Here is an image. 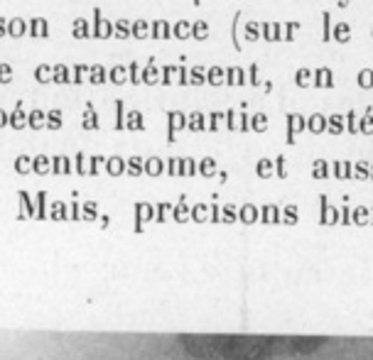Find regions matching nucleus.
<instances>
[{"instance_id":"1","label":"nucleus","mask_w":373,"mask_h":360,"mask_svg":"<svg viewBox=\"0 0 373 360\" xmlns=\"http://www.w3.org/2000/svg\"><path fill=\"white\" fill-rule=\"evenodd\" d=\"M180 343L202 360H272L292 353H312L327 343L324 336H180Z\"/></svg>"},{"instance_id":"2","label":"nucleus","mask_w":373,"mask_h":360,"mask_svg":"<svg viewBox=\"0 0 373 360\" xmlns=\"http://www.w3.org/2000/svg\"><path fill=\"white\" fill-rule=\"evenodd\" d=\"M91 37H96V39L113 37V23H108L106 17H101V10L99 8L93 10V32H91Z\"/></svg>"},{"instance_id":"3","label":"nucleus","mask_w":373,"mask_h":360,"mask_svg":"<svg viewBox=\"0 0 373 360\" xmlns=\"http://www.w3.org/2000/svg\"><path fill=\"white\" fill-rule=\"evenodd\" d=\"M312 83L315 89H334V71L329 67H319L312 74Z\"/></svg>"},{"instance_id":"4","label":"nucleus","mask_w":373,"mask_h":360,"mask_svg":"<svg viewBox=\"0 0 373 360\" xmlns=\"http://www.w3.org/2000/svg\"><path fill=\"white\" fill-rule=\"evenodd\" d=\"M160 81H162V71L155 64V59H150L145 67H143V83L145 86H158Z\"/></svg>"},{"instance_id":"5","label":"nucleus","mask_w":373,"mask_h":360,"mask_svg":"<svg viewBox=\"0 0 373 360\" xmlns=\"http://www.w3.org/2000/svg\"><path fill=\"white\" fill-rule=\"evenodd\" d=\"M260 37L265 42H280L283 39V25L280 23H263L260 25Z\"/></svg>"},{"instance_id":"6","label":"nucleus","mask_w":373,"mask_h":360,"mask_svg":"<svg viewBox=\"0 0 373 360\" xmlns=\"http://www.w3.org/2000/svg\"><path fill=\"white\" fill-rule=\"evenodd\" d=\"M248 76H246V69L241 67H228L226 69V86H246Z\"/></svg>"},{"instance_id":"7","label":"nucleus","mask_w":373,"mask_h":360,"mask_svg":"<svg viewBox=\"0 0 373 360\" xmlns=\"http://www.w3.org/2000/svg\"><path fill=\"white\" fill-rule=\"evenodd\" d=\"M27 34H32V37H49V23L45 17H32L27 23Z\"/></svg>"},{"instance_id":"8","label":"nucleus","mask_w":373,"mask_h":360,"mask_svg":"<svg viewBox=\"0 0 373 360\" xmlns=\"http://www.w3.org/2000/svg\"><path fill=\"white\" fill-rule=\"evenodd\" d=\"M150 37H155V39H170L172 25L167 20H155V23L150 25Z\"/></svg>"},{"instance_id":"9","label":"nucleus","mask_w":373,"mask_h":360,"mask_svg":"<svg viewBox=\"0 0 373 360\" xmlns=\"http://www.w3.org/2000/svg\"><path fill=\"white\" fill-rule=\"evenodd\" d=\"M206 83L209 86H224L226 83V69L224 67H211V69H206Z\"/></svg>"},{"instance_id":"10","label":"nucleus","mask_w":373,"mask_h":360,"mask_svg":"<svg viewBox=\"0 0 373 360\" xmlns=\"http://www.w3.org/2000/svg\"><path fill=\"white\" fill-rule=\"evenodd\" d=\"M331 39L339 42V45H346L351 39V25L349 23H337L331 27Z\"/></svg>"},{"instance_id":"11","label":"nucleus","mask_w":373,"mask_h":360,"mask_svg":"<svg viewBox=\"0 0 373 360\" xmlns=\"http://www.w3.org/2000/svg\"><path fill=\"white\" fill-rule=\"evenodd\" d=\"M108 81H111V83H115V86H123V83H128V67H123V64H115V67L108 71Z\"/></svg>"},{"instance_id":"12","label":"nucleus","mask_w":373,"mask_h":360,"mask_svg":"<svg viewBox=\"0 0 373 360\" xmlns=\"http://www.w3.org/2000/svg\"><path fill=\"white\" fill-rule=\"evenodd\" d=\"M91 32H93V30L89 27V23H86L84 17H76V20L71 23V34H74L76 39H86V37H91Z\"/></svg>"},{"instance_id":"13","label":"nucleus","mask_w":373,"mask_h":360,"mask_svg":"<svg viewBox=\"0 0 373 360\" xmlns=\"http://www.w3.org/2000/svg\"><path fill=\"white\" fill-rule=\"evenodd\" d=\"M172 37H177V39H189V37H192V23L177 20V23L172 25Z\"/></svg>"},{"instance_id":"14","label":"nucleus","mask_w":373,"mask_h":360,"mask_svg":"<svg viewBox=\"0 0 373 360\" xmlns=\"http://www.w3.org/2000/svg\"><path fill=\"white\" fill-rule=\"evenodd\" d=\"M23 34H27V23H25L23 17H12L10 23H8V37H23Z\"/></svg>"},{"instance_id":"15","label":"nucleus","mask_w":373,"mask_h":360,"mask_svg":"<svg viewBox=\"0 0 373 360\" xmlns=\"http://www.w3.org/2000/svg\"><path fill=\"white\" fill-rule=\"evenodd\" d=\"M89 81L93 83V86H101V83H106V81H108V69L101 67V64L91 67V71H89Z\"/></svg>"},{"instance_id":"16","label":"nucleus","mask_w":373,"mask_h":360,"mask_svg":"<svg viewBox=\"0 0 373 360\" xmlns=\"http://www.w3.org/2000/svg\"><path fill=\"white\" fill-rule=\"evenodd\" d=\"M160 71H162V86H172L174 83V79L180 76V67H174V64H165V67H160Z\"/></svg>"},{"instance_id":"17","label":"nucleus","mask_w":373,"mask_h":360,"mask_svg":"<svg viewBox=\"0 0 373 360\" xmlns=\"http://www.w3.org/2000/svg\"><path fill=\"white\" fill-rule=\"evenodd\" d=\"M10 125L15 128V130H20V128H25V125H30V113H25L23 108H20V103H17L15 113L10 115Z\"/></svg>"},{"instance_id":"18","label":"nucleus","mask_w":373,"mask_h":360,"mask_svg":"<svg viewBox=\"0 0 373 360\" xmlns=\"http://www.w3.org/2000/svg\"><path fill=\"white\" fill-rule=\"evenodd\" d=\"M52 74H54V83H71V69L67 64H54Z\"/></svg>"},{"instance_id":"19","label":"nucleus","mask_w":373,"mask_h":360,"mask_svg":"<svg viewBox=\"0 0 373 360\" xmlns=\"http://www.w3.org/2000/svg\"><path fill=\"white\" fill-rule=\"evenodd\" d=\"M130 37H135V39L150 37V23L147 20H135V23L130 25Z\"/></svg>"},{"instance_id":"20","label":"nucleus","mask_w":373,"mask_h":360,"mask_svg":"<svg viewBox=\"0 0 373 360\" xmlns=\"http://www.w3.org/2000/svg\"><path fill=\"white\" fill-rule=\"evenodd\" d=\"M89 71H91L89 64H76V67L71 69V83L81 86L84 81H89Z\"/></svg>"},{"instance_id":"21","label":"nucleus","mask_w":373,"mask_h":360,"mask_svg":"<svg viewBox=\"0 0 373 360\" xmlns=\"http://www.w3.org/2000/svg\"><path fill=\"white\" fill-rule=\"evenodd\" d=\"M34 79H37V83H52L54 81V74H52V67L49 64H40V67L34 69Z\"/></svg>"},{"instance_id":"22","label":"nucleus","mask_w":373,"mask_h":360,"mask_svg":"<svg viewBox=\"0 0 373 360\" xmlns=\"http://www.w3.org/2000/svg\"><path fill=\"white\" fill-rule=\"evenodd\" d=\"M312 74H315V71H309L307 67L297 69V71H295V86H297V89H307V86L312 83Z\"/></svg>"},{"instance_id":"23","label":"nucleus","mask_w":373,"mask_h":360,"mask_svg":"<svg viewBox=\"0 0 373 360\" xmlns=\"http://www.w3.org/2000/svg\"><path fill=\"white\" fill-rule=\"evenodd\" d=\"M356 83H359V89L371 91L373 89V69H361L356 74Z\"/></svg>"},{"instance_id":"24","label":"nucleus","mask_w":373,"mask_h":360,"mask_svg":"<svg viewBox=\"0 0 373 360\" xmlns=\"http://www.w3.org/2000/svg\"><path fill=\"white\" fill-rule=\"evenodd\" d=\"M206 83V69L192 67L189 69V86H204Z\"/></svg>"},{"instance_id":"25","label":"nucleus","mask_w":373,"mask_h":360,"mask_svg":"<svg viewBox=\"0 0 373 360\" xmlns=\"http://www.w3.org/2000/svg\"><path fill=\"white\" fill-rule=\"evenodd\" d=\"M192 37L194 39H199V42H204V39L209 37V25H206V20H197V23H192Z\"/></svg>"},{"instance_id":"26","label":"nucleus","mask_w":373,"mask_h":360,"mask_svg":"<svg viewBox=\"0 0 373 360\" xmlns=\"http://www.w3.org/2000/svg\"><path fill=\"white\" fill-rule=\"evenodd\" d=\"M130 25L128 20H118V23H113V37H118V39H128L130 37Z\"/></svg>"},{"instance_id":"27","label":"nucleus","mask_w":373,"mask_h":360,"mask_svg":"<svg viewBox=\"0 0 373 360\" xmlns=\"http://www.w3.org/2000/svg\"><path fill=\"white\" fill-rule=\"evenodd\" d=\"M167 118H170V130L172 133L187 125V118H184V113H180V111H170L167 113Z\"/></svg>"},{"instance_id":"28","label":"nucleus","mask_w":373,"mask_h":360,"mask_svg":"<svg viewBox=\"0 0 373 360\" xmlns=\"http://www.w3.org/2000/svg\"><path fill=\"white\" fill-rule=\"evenodd\" d=\"M128 81L138 86V83H143V69L138 67V61H130L128 64Z\"/></svg>"},{"instance_id":"29","label":"nucleus","mask_w":373,"mask_h":360,"mask_svg":"<svg viewBox=\"0 0 373 360\" xmlns=\"http://www.w3.org/2000/svg\"><path fill=\"white\" fill-rule=\"evenodd\" d=\"M307 128H309L312 133H322V130L327 128V118H324V115H319V113H315V115L307 120Z\"/></svg>"},{"instance_id":"30","label":"nucleus","mask_w":373,"mask_h":360,"mask_svg":"<svg viewBox=\"0 0 373 360\" xmlns=\"http://www.w3.org/2000/svg\"><path fill=\"white\" fill-rule=\"evenodd\" d=\"M243 37H246L248 42H258L260 39V23H246V27H243Z\"/></svg>"},{"instance_id":"31","label":"nucleus","mask_w":373,"mask_h":360,"mask_svg":"<svg viewBox=\"0 0 373 360\" xmlns=\"http://www.w3.org/2000/svg\"><path fill=\"white\" fill-rule=\"evenodd\" d=\"M307 125V120L300 115V113H290L287 115V128H290V133H297V130H302Z\"/></svg>"},{"instance_id":"32","label":"nucleus","mask_w":373,"mask_h":360,"mask_svg":"<svg viewBox=\"0 0 373 360\" xmlns=\"http://www.w3.org/2000/svg\"><path fill=\"white\" fill-rule=\"evenodd\" d=\"M84 128L86 130H93V128H99V120H96V113H93V105L86 103V113H84Z\"/></svg>"},{"instance_id":"33","label":"nucleus","mask_w":373,"mask_h":360,"mask_svg":"<svg viewBox=\"0 0 373 360\" xmlns=\"http://www.w3.org/2000/svg\"><path fill=\"white\" fill-rule=\"evenodd\" d=\"M143 125H145V120H143V113H138V111L128 113V128H130V130H143Z\"/></svg>"},{"instance_id":"34","label":"nucleus","mask_w":373,"mask_h":360,"mask_svg":"<svg viewBox=\"0 0 373 360\" xmlns=\"http://www.w3.org/2000/svg\"><path fill=\"white\" fill-rule=\"evenodd\" d=\"M45 123H47V113H42V111H32V113H30V128L40 130Z\"/></svg>"},{"instance_id":"35","label":"nucleus","mask_w":373,"mask_h":360,"mask_svg":"<svg viewBox=\"0 0 373 360\" xmlns=\"http://www.w3.org/2000/svg\"><path fill=\"white\" fill-rule=\"evenodd\" d=\"M297 30H300V23H285L283 25V39L285 42H292Z\"/></svg>"},{"instance_id":"36","label":"nucleus","mask_w":373,"mask_h":360,"mask_svg":"<svg viewBox=\"0 0 373 360\" xmlns=\"http://www.w3.org/2000/svg\"><path fill=\"white\" fill-rule=\"evenodd\" d=\"M322 23H324L322 39H324V42H331V12H322Z\"/></svg>"},{"instance_id":"37","label":"nucleus","mask_w":373,"mask_h":360,"mask_svg":"<svg viewBox=\"0 0 373 360\" xmlns=\"http://www.w3.org/2000/svg\"><path fill=\"white\" fill-rule=\"evenodd\" d=\"M250 125H253L258 133L260 130H265V128H268V115H265V113H256V115L250 118Z\"/></svg>"},{"instance_id":"38","label":"nucleus","mask_w":373,"mask_h":360,"mask_svg":"<svg viewBox=\"0 0 373 360\" xmlns=\"http://www.w3.org/2000/svg\"><path fill=\"white\" fill-rule=\"evenodd\" d=\"M125 101H121V98H118V101H115V128H123L125 125Z\"/></svg>"},{"instance_id":"39","label":"nucleus","mask_w":373,"mask_h":360,"mask_svg":"<svg viewBox=\"0 0 373 360\" xmlns=\"http://www.w3.org/2000/svg\"><path fill=\"white\" fill-rule=\"evenodd\" d=\"M187 125H189V130H202L204 125V113H192L189 115V120H187Z\"/></svg>"},{"instance_id":"40","label":"nucleus","mask_w":373,"mask_h":360,"mask_svg":"<svg viewBox=\"0 0 373 360\" xmlns=\"http://www.w3.org/2000/svg\"><path fill=\"white\" fill-rule=\"evenodd\" d=\"M47 128H52V130L62 128V113H59V111H49V113H47Z\"/></svg>"},{"instance_id":"41","label":"nucleus","mask_w":373,"mask_h":360,"mask_svg":"<svg viewBox=\"0 0 373 360\" xmlns=\"http://www.w3.org/2000/svg\"><path fill=\"white\" fill-rule=\"evenodd\" d=\"M12 81V67L10 64H0V83H10Z\"/></svg>"},{"instance_id":"42","label":"nucleus","mask_w":373,"mask_h":360,"mask_svg":"<svg viewBox=\"0 0 373 360\" xmlns=\"http://www.w3.org/2000/svg\"><path fill=\"white\" fill-rule=\"evenodd\" d=\"M327 125L334 130V133H341V128H344V118H341V115H331V118L327 120Z\"/></svg>"},{"instance_id":"43","label":"nucleus","mask_w":373,"mask_h":360,"mask_svg":"<svg viewBox=\"0 0 373 360\" xmlns=\"http://www.w3.org/2000/svg\"><path fill=\"white\" fill-rule=\"evenodd\" d=\"M177 83H180V86H189V69L180 67V76H177Z\"/></svg>"},{"instance_id":"44","label":"nucleus","mask_w":373,"mask_h":360,"mask_svg":"<svg viewBox=\"0 0 373 360\" xmlns=\"http://www.w3.org/2000/svg\"><path fill=\"white\" fill-rule=\"evenodd\" d=\"M371 128H373V111H368L361 120V130H371Z\"/></svg>"},{"instance_id":"45","label":"nucleus","mask_w":373,"mask_h":360,"mask_svg":"<svg viewBox=\"0 0 373 360\" xmlns=\"http://www.w3.org/2000/svg\"><path fill=\"white\" fill-rule=\"evenodd\" d=\"M248 81L250 83H253V86H256V83H258V64H250V69H248Z\"/></svg>"},{"instance_id":"46","label":"nucleus","mask_w":373,"mask_h":360,"mask_svg":"<svg viewBox=\"0 0 373 360\" xmlns=\"http://www.w3.org/2000/svg\"><path fill=\"white\" fill-rule=\"evenodd\" d=\"M8 23H10V20H5V17L0 15V37H8Z\"/></svg>"},{"instance_id":"47","label":"nucleus","mask_w":373,"mask_h":360,"mask_svg":"<svg viewBox=\"0 0 373 360\" xmlns=\"http://www.w3.org/2000/svg\"><path fill=\"white\" fill-rule=\"evenodd\" d=\"M226 115H228V128L233 130V128H236V111H228Z\"/></svg>"},{"instance_id":"48","label":"nucleus","mask_w":373,"mask_h":360,"mask_svg":"<svg viewBox=\"0 0 373 360\" xmlns=\"http://www.w3.org/2000/svg\"><path fill=\"white\" fill-rule=\"evenodd\" d=\"M5 123H10V118H8V113L5 111H0V128H3Z\"/></svg>"},{"instance_id":"49","label":"nucleus","mask_w":373,"mask_h":360,"mask_svg":"<svg viewBox=\"0 0 373 360\" xmlns=\"http://www.w3.org/2000/svg\"><path fill=\"white\" fill-rule=\"evenodd\" d=\"M371 34H373V32H371Z\"/></svg>"}]
</instances>
